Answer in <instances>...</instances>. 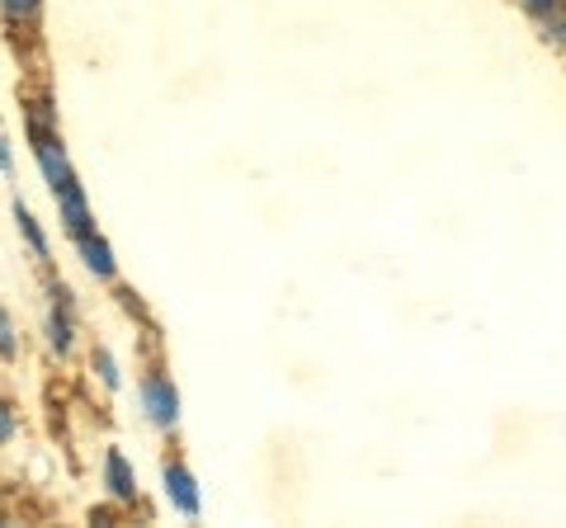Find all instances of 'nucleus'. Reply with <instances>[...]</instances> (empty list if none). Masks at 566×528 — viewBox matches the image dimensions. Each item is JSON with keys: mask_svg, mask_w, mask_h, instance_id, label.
<instances>
[{"mask_svg": "<svg viewBox=\"0 0 566 528\" xmlns=\"http://www.w3.org/2000/svg\"><path fill=\"white\" fill-rule=\"evenodd\" d=\"M71 345H76V297L62 278H48V349L66 359Z\"/></svg>", "mask_w": 566, "mask_h": 528, "instance_id": "obj_1", "label": "nucleus"}, {"mask_svg": "<svg viewBox=\"0 0 566 528\" xmlns=\"http://www.w3.org/2000/svg\"><path fill=\"white\" fill-rule=\"evenodd\" d=\"M137 392H142V411H147V420L156 430H175V425H180V392H175L170 373H161V368H147Z\"/></svg>", "mask_w": 566, "mask_h": 528, "instance_id": "obj_2", "label": "nucleus"}, {"mask_svg": "<svg viewBox=\"0 0 566 528\" xmlns=\"http://www.w3.org/2000/svg\"><path fill=\"white\" fill-rule=\"evenodd\" d=\"M52 199H57V213H62V226H66L71 241H81V236L95 232V218H91V203H85L81 180H66L57 193H52Z\"/></svg>", "mask_w": 566, "mask_h": 528, "instance_id": "obj_3", "label": "nucleus"}, {"mask_svg": "<svg viewBox=\"0 0 566 528\" xmlns=\"http://www.w3.org/2000/svg\"><path fill=\"white\" fill-rule=\"evenodd\" d=\"M161 482H166V500L180 509V515H199L203 509V500H199V482H193V472L185 467V463H166L161 467Z\"/></svg>", "mask_w": 566, "mask_h": 528, "instance_id": "obj_4", "label": "nucleus"}, {"mask_svg": "<svg viewBox=\"0 0 566 528\" xmlns=\"http://www.w3.org/2000/svg\"><path fill=\"white\" fill-rule=\"evenodd\" d=\"M104 490H109L118 505L137 500V472L128 457H123V448H104Z\"/></svg>", "mask_w": 566, "mask_h": 528, "instance_id": "obj_5", "label": "nucleus"}, {"mask_svg": "<svg viewBox=\"0 0 566 528\" xmlns=\"http://www.w3.org/2000/svg\"><path fill=\"white\" fill-rule=\"evenodd\" d=\"M76 251H81V260H85V270H91L95 278H114V274H118L114 245H109V241H104L99 232H91V236H81V241H76Z\"/></svg>", "mask_w": 566, "mask_h": 528, "instance_id": "obj_6", "label": "nucleus"}, {"mask_svg": "<svg viewBox=\"0 0 566 528\" xmlns=\"http://www.w3.org/2000/svg\"><path fill=\"white\" fill-rule=\"evenodd\" d=\"M14 222H20V236L29 241L33 260L48 264V236H43V226H39V218H33V208H29L24 199H14Z\"/></svg>", "mask_w": 566, "mask_h": 528, "instance_id": "obj_7", "label": "nucleus"}, {"mask_svg": "<svg viewBox=\"0 0 566 528\" xmlns=\"http://www.w3.org/2000/svg\"><path fill=\"white\" fill-rule=\"evenodd\" d=\"M0 14H6L10 29H33L43 14V0H0Z\"/></svg>", "mask_w": 566, "mask_h": 528, "instance_id": "obj_8", "label": "nucleus"}, {"mask_svg": "<svg viewBox=\"0 0 566 528\" xmlns=\"http://www.w3.org/2000/svg\"><path fill=\"white\" fill-rule=\"evenodd\" d=\"M91 373L109 387V392H118V382H123V373H118V359H114V349L109 345H95L91 349Z\"/></svg>", "mask_w": 566, "mask_h": 528, "instance_id": "obj_9", "label": "nucleus"}, {"mask_svg": "<svg viewBox=\"0 0 566 528\" xmlns=\"http://www.w3.org/2000/svg\"><path fill=\"white\" fill-rule=\"evenodd\" d=\"M538 24H543V39L566 52V0H562V6H553L547 14H538Z\"/></svg>", "mask_w": 566, "mask_h": 528, "instance_id": "obj_10", "label": "nucleus"}, {"mask_svg": "<svg viewBox=\"0 0 566 528\" xmlns=\"http://www.w3.org/2000/svg\"><path fill=\"white\" fill-rule=\"evenodd\" d=\"M0 359H20V330H14V316H10V307L0 303Z\"/></svg>", "mask_w": 566, "mask_h": 528, "instance_id": "obj_11", "label": "nucleus"}, {"mask_svg": "<svg viewBox=\"0 0 566 528\" xmlns=\"http://www.w3.org/2000/svg\"><path fill=\"white\" fill-rule=\"evenodd\" d=\"M14 434H20V415H14V406H10L6 397H0V448H6Z\"/></svg>", "mask_w": 566, "mask_h": 528, "instance_id": "obj_12", "label": "nucleus"}, {"mask_svg": "<svg viewBox=\"0 0 566 528\" xmlns=\"http://www.w3.org/2000/svg\"><path fill=\"white\" fill-rule=\"evenodd\" d=\"M118 307L128 311V316H142V321H147V307H142V297L133 288H118Z\"/></svg>", "mask_w": 566, "mask_h": 528, "instance_id": "obj_13", "label": "nucleus"}, {"mask_svg": "<svg viewBox=\"0 0 566 528\" xmlns=\"http://www.w3.org/2000/svg\"><path fill=\"white\" fill-rule=\"evenodd\" d=\"M0 170L14 175V151H10V137L6 133H0Z\"/></svg>", "mask_w": 566, "mask_h": 528, "instance_id": "obj_14", "label": "nucleus"}, {"mask_svg": "<svg viewBox=\"0 0 566 528\" xmlns=\"http://www.w3.org/2000/svg\"><path fill=\"white\" fill-rule=\"evenodd\" d=\"M520 6H524L528 14H547L553 6H562V0H520Z\"/></svg>", "mask_w": 566, "mask_h": 528, "instance_id": "obj_15", "label": "nucleus"}]
</instances>
